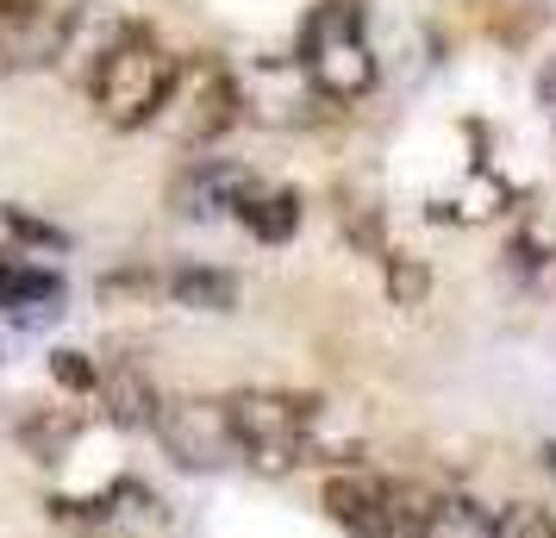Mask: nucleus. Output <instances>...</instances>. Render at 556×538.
<instances>
[{"mask_svg":"<svg viewBox=\"0 0 556 538\" xmlns=\"http://www.w3.org/2000/svg\"><path fill=\"white\" fill-rule=\"evenodd\" d=\"M544 107H551V120H556V70H551V82H544Z\"/></svg>","mask_w":556,"mask_h":538,"instance_id":"obj_16","label":"nucleus"},{"mask_svg":"<svg viewBox=\"0 0 556 538\" xmlns=\"http://www.w3.org/2000/svg\"><path fill=\"white\" fill-rule=\"evenodd\" d=\"M226 401V426L238 445V463L288 476L301 463L319 458V401L313 395H288V388H238L219 395Z\"/></svg>","mask_w":556,"mask_h":538,"instance_id":"obj_1","label":"nucleus"},{"mask_svg":"<svg viewBox=\"0 0 556 538\" xmlns=\"http://www.w3.org/2000/svg\"><path fill=\"white\" fill-rule=\"evenodd\" d=\"M251 188H256V176L244 170V163H226V157H194V163L176 176V188H169V207H176L181 220H219V213L238 220V207H244Z\"/></svg>","mask_w":556,"mask_h":538,"instance_id":"obj_7","label":"nucleus"},{"mask_svg":"<svg viewBox=\"0 0 556 538\" xmlns=\"http://www.w3.org/2000/svg\"><path fill=\"white\" fill-rule=\"evenodd\" d=\"M388 295H394L401 308H419V301H426V270H419L413 257H394V263H388Z\"/></svg>","mask_w":556,"mask_h":538,"instance_id":"obj_14","label":"nucleus"},{"mask_svg":"<svg viewBox=\"0 0 556 538\" xmlns=\"http://www.w3.org/2000/svg\"><path fill=\"white\" fill-rule=\"evenodd\" d=\"M301 70L306 82L319 88V101H363L369 88L381 82L376 45L363 32V7L356 0H319L301 26Z\"/></svg>","mask_w":556,"mask_h":538,"instance_id":"obj_4","label":"nucleus"},{"mask_svg":"<svg viewBox=\"0 0 556 538\" xmlns=\"http://www.w3.org/2000/svg\"><path fill=\"white\" fill-rule=\"evenodd\" d=\"M169 107H181V138H188V145H206V138H219L226 126H238V113H244V88H238L231 70L201 63L194 76L181 70V88H176V101Z\"/></svg>","mask_w":556,"mask_h":538,"instance_id":"obj_6","label":"nucleus"},{"mask_svg":"<svg viewBox=\"0 0 556 538\" xmlns=\"http://www.w3.org/2000/svg\"><path fill=\"white\" fill-rule=\"evenodd\" d=\"M51 295H56V276L0 251V308H31V301H51Z\"/></svg>","mask_w":556,"mask_h":538,"instance_id":"obj_12","label":"nucleus"},{"mask_svg":"<svg viewBox=\"0 0 556 538\" xmlns=\"http://www.w3.org/2000/svg\"><path fill=\"white\" fill-rule=\"evenodd\" d=\"M176 88H181V63L156 45L151 32L119 38L88 70V101H94V113H101L106 126H119V132H138V126H151V120H163L169 101H176Z\"/></svg>","mask_w":556,"mask_h":538,"instance_id":"obj_3","label":"nucleus"},{"mask_svg":"<svg viewBox=\"0 0 556 538\" xmlns=\"http://www.w3.org/2000/svg\"><path fill=\"white\" fill-rule=\"evenodd\" d=\"M238 226L251 232L256 245H288V238L301 232V195L256 182L251 195H244V207H238Z\"/></svg>","mask_w":556,"mask_h":538,"instance_id":"obj_9","label":"nucleus"},{"mask_svg":"<svg viewBox=\"0 0 556 538\" xmlns=\"http://www.w3.org/2000/svg\"><path fill=\"white\" fill-rule=\"evenodd\" d=\"M326 513L351 538H431L444 513V488L419 476H381V470H338L326 483Z\"/></svg>","mask_w":556,"mask_h":538,"instance_id":"obj_2","label":"nucleus"},{"mask_svg":"<svg viewBox=\"0 0 556 538\" xmlns=\"http://www.w3.org/2000/svg\"><path fill=\"white\" fill-rule=\"evenodd\" d=\"M94 395H101V408L113 413L119 426H131V433H138V426H151V433H156L163 395L151 388V376H144L138 363H126V358L106 363V370H101V388H94Z\"/></svg>","mask_w":556,"mask_h":538,"instance_id":"obj_8","label":"nucleus"},{"mask_svg":"<svg viewBox=\"0 0 556 538\" xmlns=\"http://www.w3.org/2000/svg\"><path fill=\"white\" fill-rule=\"evenodd\" d=\"M169 301L176 308H201V313H231L238 308V283L226 270H206V263H188L169 276Z\"/></svg>","mask_w":556,"mask_h":538,"instance_id":"obj_10","label":"nucleus"},{"mask_svg":"<svg viewBox=\"0 0 556 538\" xmlns=\"http://www.w3.org/2000/svg\"><path fill=\"white\" fill-rule=\"evenodd\" d=\"M51 370H56V383L70 388V395H94V388H101V370L81 358V351H56Z\"/></svg>","mask_w":556,"mask_h":538,"instance_id":"obj_15","label":"nucleus"},{"mask_svg":"<svg viewBox=\"0 0 556 538\" xmlns=\"http://www.w3.org/2000/svg\"><path fill=\"white\" fill-rule=\"evenodd\" d=\"M501 538H556V513L544 508V501H506Z\"/></svg>","mask_w":556,"mask_h":538,"instance_id":"obj_13","label":"nucleus"},{"mask_svg":"<svg viewBox=\"0 0 556 538\" xmlns=\"http://www.w3.org/2000/svg\"><path fill=\"white\" fill-rule=\"evenodd\" d=\"M431 538H501V513L476 495H444V513H438Z\"/></svg>","mask_w":556,"mask_h":538,"instance_id":"obj_11","label":"nucleus"},{"mask_svg":"<svg viewBox=\"0 0 556 538\" xmlns=\"http://www.w3.org/2000/svg\"><path fill=\"white\" fill-rule=\"evenodd\" d=\"M156 438H163L169 458L188 463V470H219V463L238 458L231 426H226V401H163Z\"/></svg>","mask_w":556,"mask_h":538,"instance_id":"obj_5","label":"nucleus"}]
</instances>
